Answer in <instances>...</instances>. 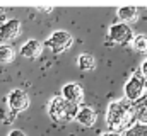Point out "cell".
<instances>
[{"instance_id":"6da1fadb","label":"cell","mask_w":147,"mask_h":136,"mask_svg":"<svg viewBox=\"0 0 147 136\" xmlns=\"http://www.w3.org/2000/svg\"><path fill=\"white\" fill-rule=\"evenodd\" d=\"M106 124L111 128V131L125 133L134 124L130 104H127L125 101H111L106 109Z\"/></svg>"},{"instance_id":"7a4b0ae2","label":"cell","mask_w":147,"mask_h":136,"mask_svg":"<svg viewBox=\"0 0 147 136\" xmlns=\"http://www.w3.org/2000/svg\"><path fill=\"white\" fill-rule=\"evenodd\" d=\"M46 111H48V116L51 121L60 123V124H67V123H72L75 119L79 105H75L72 102H67L60 95H55L50 99L48 105H46Z\"/></svg>"},{"instance_id":"3957f363","label":"cell","mask_w":147,"mask_h":136,"mask_svg":"<svg viewBox=\"0 0 147 136\" xmlns=\"http://www.w3.org/2000/svg\"><path fill=\"white\" fill-rule=\"evenodd\" d=\"M74 44V36L69 31H63V29H58V31H53V33L48 36V39L45 41L43 46H46L53 55H60L63 51H67L70 46Z\"/></svg>"},{"instance_id":"277c9868","label":"cell","mask_w":147,"mask_h":136,"mask_svg":"<svg viewBox=\"0 0 147 136\" xmlns=\"http://www.w3.org/2000/svg\"><path fill=\"white\" fill-rule=\"evenodd\" d=\"M144 94H146V78L142 77L140 71H135L128 77V80L123 85V97L125 101L134 102L140 99Z\"/></svg>"},{"instance_id":"5b68a950","label":"cell","mask_w":147,"mask_h":136,"mask_svg":"<svg viewBox=\"0 0 147 136\" xmlns=\"http://www.w3.org/2000/svg\"><path fill=\"white\" fill-rule=\"evenodd\" d=\"M134 29L128 26V24H123V22H116V24H111L110 31H108V41L110 44H130L132 39H134Z\"/></svg>"},{"instance_id":"8992f818","label":"cell","mask_w":147,"mask_h":136,"mask_svg":"<svg viewBox=\"0 0 147 136\" xmlns=\"http://www.w3.org/2000/svg\"><path fill=\"white\" fill-rule=\"evenodd\" d=\"M29 104H31V99L28 92L22 89H12L7 95V109L12 111L14 114L24 112L26 109H29Z\"/></svg>"},{"instance_id":"52a82bcc","label":"cell","mask_w":147,"mask_h":136,"mask_svg":"<svg viewBox=\"0 0 147 136\" xmlns=\"http://www.w3.org/2000/svg\"><path fill=\"white\" fill-rule=\"evenodd\" d=\"M22 31V24L19 19H7L0 24V39L2 41H14L19 37Z\"/></svg>"},{"instance_id":"ba28073f","label":"cell","mask_w":147,"mask_h":136,"mask_svg":"<svg viewBox=\"0 0 147 136\" xmlns=\"http://www.w3.org/2000/svg\"><path fill=\"white\" fill-rule=\"evenodd\" d=\"M60 97H63L67 102H72L75 105H80V102L84 101V89H82V85L77 83V82L65 83V85L62 87Z\"/></svg>"},{"instance_id":"9c48e42d","label":"cell","mask_w":147,"mask_h":136,"mask_svg":"<svg viewBox=\"0 0 147 136\" xmlns=\"http://www.w3.org/2000/svg\"><path fill=\"white\" fill-rule=\"evenodd\" d=\"M130 112L134 124H147V94H144L140 99L130 102Z\"/></svg>"},{"instance_id":"30bf717a","label":"cell","mask_w":147,"mask_h":136,"mask_svg":"<svg viewBox=\"0 0 147 136\" xmlns=\"http://www.w3.org/2000/svg\"><path fill=\"white\" fill-rule=\"evenodd\" d=\"M74 121L79 123L84 128H91L98 121V112L91 105H79V111H77V116H75Z\"/></svg>"},{"instance_id":"8fae6325","label":"cell","mask_w":147,"mask_h":136,"mask_svg":"<svg viewBox=\"0 0 147 136\" xmlns=\"http://www.w3.org/2000/svg\"><path fill=\"white\" fill-rule=\"evenodd\" d=\"M43 43L38 41V39H28L22 46H21V55L28 60H34L38 58L41 53H43Z\"/></svg>"},{"instance_id":"7c38bea8","label":"cell","mask_w":147,"mask_h":136,"mask_svg":"<svg viewBox=\"0 0 147 136\" xmlns=\"http://www.w3.org/2000/svg\"><path fill=\"white\" fill-rule=\"evenodd\" d=\"M116 14H118L120 22L130 24V22L137 21V17H139V9H137V7H132V5H128V7H120V9L116 10Z\"/></svg>"},{"instance_id":"4fadbf2b","label":"cell","mask_w":147,"mask_h":136,"mask_svg":"<svg viewBox=\"0 0 147 136\" xmlns=\"http://www.w3.org/2000/svg\"><path fill=\"white\" fill-rule=\"evenodd\" d=\"M77 67L82 71H91L96 68V58L91 53H80L77 56Z\"/></svg>"},{"instance_id":"5bb4252c","label":"cell","mask_w":147,"mask_h":136,"mask_svg":"<svg viewBox=\"0 0 147 136\" xmlns=\"http://www.w3.org/2000/svg\"><path fill=\"white\" fill-rule=\"evenodd\" d=\"M16 60V49L12 44L9 43H2L0 44V63L2 65H7V63H12Z\"/></svg>"},{"instance_id":"9a60e30c","label":"cell","mask_w":147,"mask_h":136,"mask_svg":"<svg viewBox=\"0 0 147 136\" xmlns=\"http://www.w3.org/2000/svg\"><path fill=\"white\" fill-rule=\"evenodd\" d=\"M132 48L139 53H147V36L146 34H135L132 39Z\"/></svg>"},{"instance_id":"2e32d148","label":"cell","mask_w":147,"mask_h":136,"mask_svg":"<svg viewBox=\"0 0 147 136\" xmlns=\"http://www.w3.org/2000/svg\"><path fill=\"white\" fill-rule=\"evenodd\" d=\"M123 136H147V124L135 123L123 133Z\"/></svg>"},{"instance_id":"e0dca14e","label":"cell","mask_w":147,"mask_h":136,"mask_svg":"<svg viewBox=\"0 0 147 136\" xmlns=\"http://www.w3.org/2000/svg\"><path fill=\"white\" fill-rule=\"evenodd\" d=\"M16 116H17V114H14V112L9 111V109H0V119H2L5 124H9L10 121H14Z\"/></svg>"},{"instance_id":"ac0fdd59","label":"cell","mask_w":147,"mask_h":136,"mask_svg":"<svg viewBox=\"0 0 147 136\" xmlns=\"http://www.w3.org/2000/svg\"><path fill=\"white\" fill-rule=\"evenodd\" d=\"M140 73H142V77L146 78V82H147V58L142 61V65H140Z\"/></svg>"},{"instance_id":"d6986e66","label":"cell","mask_w":147,"mask_h":136,"mask_svg":"<svg viewBox=\"0 0 147 136\" xmlns=\"http://www.w3.org/2000/svg\"><path fill=\"white\" fill-rule=\"evenodd\" d=\"M7 136H28L22 129H12V131H9V135Z\"/></svg>"},{"instance_id":"ffe728a7","label":"cell","mask_w":147,"mask_h":136,"mask_svg":"<svg viewBox=\"0 0 147 136\" xmlns=\"http://www.w3.org/2000/svg\"><path fill=\"white\" fill-rule=\"evenodd\" d=\"M101 136H123L121 133H116V131H106V133H103Z\"/></svg>"}]
</instances>
